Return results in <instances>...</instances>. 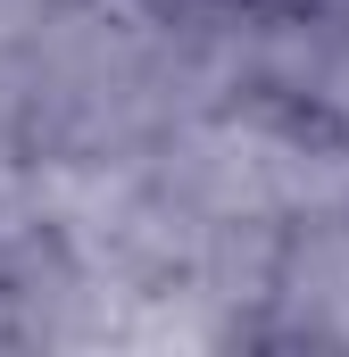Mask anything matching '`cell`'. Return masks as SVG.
I'll return each mask as SVG.
<instances>
[{
  "label": "cell",
  "mask_w": 349,
  "mask_h": 357,
  "mask_svg": "<svg viewBox=\"0 0 349 357\" xmlns=\"http://www.w3.org/2000/svg\"><path fill=\"white\" fill-rule=\"evenodd\" d=\"M216 8H233L250 25H299V17H325L333 0H216Z\"/></svg>",
  "instance_id": "cell-1"
}]
</instances>
